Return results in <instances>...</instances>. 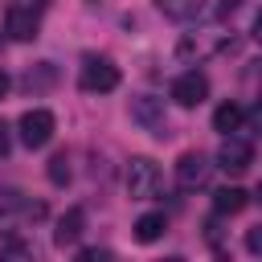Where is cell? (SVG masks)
<instances>
[{
  "mask_svg": "<svg viewBox=\"0 0 262 262\" xmlns=\"http://www.w3.org/2000/svg\"><path fill=\"white\" fill-rule=\"evenodd\" d=\"M78 86L86 94H106L119 86V66L111 57H98V53H86L82 57V70H78Z\"/></svg>",
  "mask_w": 262,
  "mask_h": 262,
  "instance_id": "obj_1",
  "label": "cell"
},
{
  "mask_svg": "<svg viewBox=\"0 0 262 262\" xmlns=\"http://www.w3.org/2000/svg\"><path fill=\"white\" fill-rule=\"evenodd\" d=\"M160 184H164V176H160L156 160L135 156V160L127 164V192H131L135 201H151V196H160Z\"/></svg>",
  "mask_w": 262,
  "mask_h": 262,
  "instance_id": "obj_2",
  "label": "cell"
},
{
  "mask_svg": "<svg viewBox=\"0 0 262 262\" xmlns=\"http://www.w3.org/2000/svg\"><path fill=\"white\" fill-rule=\"evenodd\" d=\"M131 119H135L147 135H156V139H164V135H168L164 98H156V94H135V98H131Z\"/></svg>",
  "mask_w": 262,
  "mask_h": 262,
  "instance_id": "obj_3",
  "label": "cell"
},
{
  "mask_svg": "<svg viewBox=\"0 0 262 262\" xmlns=\"http://www.w3.org/2000/svg\"><path fill=\"white\" fill-rule=\"evenodd\" d=\"M20 143L25 147H45L49 139H53V127H57V119H53V111H45V106H33V111H25L20 115Z\"/></svg>",
  "mask_w": 262,
  "mask_h": 262,
  "instance_id": "obj_4",
  "label": "cell"
},
{
  "mask_svg": "<svg viewBox=\"0 0 262 262\" xmlns=\"http://www.w3.org/2000/svg\"><path fill=\"white\" fill-rule=\"evenodd\" d=\"M41 217H45V205H41V201H25L16 188H4V192H0V225L41 221Z\"/></svg>",
  "mask_w": 262,
  "mask_h": 262,
  "instance_id": "obj_5",
  "label": "cell"
},
{
  "mask_svg": "<svg viewBox=\"0 0 262 262\" xmlns=\"http://www.w3.org/2000/svg\"><path fill=\"white\" fill-rule=\"evenodd\" d=\"M209 176H213V164H209L201 151H184V156L176 160V184H180L184 192L205 188V184H209Z\"/></svg>",
  "mask_w": 262,
  "mask_h": 262,
  "instance_id": "obj_6",
  "label": "cell"
},
{
  "mask_svg": "<svg viewBox=\"0 0 262 262\" xmlns=\"http://www.w3.org/2000/svg\"><path fill=\"white\" fill-rule=\"evenodd\" d=\"M37 29H41V12H37L33 4H12V8H8V16H4V33H8L12 41H33Z\"/></svg>",
  "mask_w": 262,
  "mask_h": 262,
  "instance_id": "obj_7",
  "label": "cell"
},
{
  "mask_svg": "<svg viewBox=\"0 0 262 262\" xmlns=\"http://www.w3.org/2000/svg\"><path fill=\"white\" fill-rule=\"evenodd\" d=\"M254 164V147H250V139H242V135H225V143L217 147V168H225V172H246Z\"/></svg>",
  "mask_w": 262,
  "mask_h": 262,
  "instance_id": "obj_8",
  "label": "cell"
},
{
  "mask_svg": "<svg viewBox=\"0 0 262 262\" xmlns=\"http://www.w3.org/2000/svg\"><path fill=\"white\" fill-rule=\"evenodd\" d=\"M205 98H209V78H205V74L188 70V74H180V78L172 82V102H176V106H201Z\"/></svg>",
  "mask_w": 262,
  "mask_h": 262,
  "instance_id": "obj_9",
  "label": "cell"
},
{
  "mask_svg": "<svg viewBox=\"0 0 262 262\" xmlns=\"http://www.w3.org/2000/svg\"><path fill=\"white\" fill-rule=\"evenodd\" d=\"M82 229H86V213L74 205V209H66L61 213V221H57V229H53V246H74L78 237H82Z\"/></svg>",
  "mask_w": 262,
  "mask_h": 262,
  "instance_id": "obj_10",
  "label": "cell"
},
{
  "mask_svg": "<svg viewBox=\"0 0 262 262\" xmlns=\"http://www.w3.org/2000/svg\"><path fill=\"white\" fill-rule=\"evenodd\" d=\"M0 262H37V246L29 237H4L0 242Z\"/></svg>",
  "mask_w": 262,
  "mask_h": 262,
  "instance_id": "obj_11",
  "label": "cell"
},
{
  "mask_svg": "<svg viewBox=\"0 0 262 262\" xmlns=\"http://www.w3.org/2000/svg\"><path fill=\"white\" fill-rule=\"evenodd\" d=\"M156 8L168 20H192V16L205 12V0H156Z\"/></svg>",
  "mask_w": 262,
  "mask_h": 262,
  "instance_id": "obj_12",
  "label": "cell"
},
{
  "mask_svg": "<svg viewBox=\"0 0 262 262\" xmlns=\"http://www.w3.org/2000/svg\"><path fill=\"white\" fill-rule=\"evenodd\" d=\"M164 229H168L164 213H143V217L135 221V229H131V233H135V242H143V246H147V242H160V237H164Z\"/></svg>",
  "mask_w": 262,
  "mask_h": 262,
  "instance_id": "obj_13",
  "label": "cell"
},
{
  "mask_svg": "<svg viewBox=\"0 0 262 262\" xmlns=\"http://www.w3.org/2000/svg\"><path fill=\"white\" fill-rule=\"evenodd\" d=\"M246 205H250V192H246V188H233V184H229V188H221V192L213 196V209H217V213H229V217H233V213H242Z\"/></svg>",
  "mask_w": 262,
  "mask_h": 262,
  "instance_id": "obj_14",
  "label": "cell"
},
{
  "mask_svg": "<svg viewBox=\"0 0 262 262\" xmlns=\"http://www.w3.org/2000/svg\"><path fill=\"white\" fill-rule=\"evenodd\" d=\"M242 119H246V111H242L237 102H221V106L213 111V127H217L221 135H229V131H237V127H242Z\"/></svg>",
  "mask_w": 262,
  "mask_h": 262,
  "instance_id": "obj_15",
  "label": "cell"
},
{
  "mask_svg": "<svg viewBox=\"0 0 262 262\" xmlns=\"http://www.w3.org/2000/svg\"><path fill=\"white\" fill-rule=\"evenodd\" d=\"M45 176H49V184H57V188H61V184L70 180V156H66V151H57V156L49 160V168H45Z\"/></svg>",
  "mask_w": 262,
  "mask_h": 262,
  "instance_id": "obj_16",
  "label": "cell"
},
{
  "mask_svg": "<svg viewBox=\"0 0 262 262\" xmlns=\"http://www.w3.org/2000/svg\"><path fill=\"white\" fill-rule=\"evenodd\" d=\"M74 262H111V250H102V246H86V250L74 254Z\"/></svg>",
  "mask_w": 262,
  "mask_h": 262,
  "instance_id": "obj_17",
  "label": "cell"
},
{
  "mask_svg": "<svg viewBox=\"0 0 262 262\" xmlns=\"http://www.w3.org/2000/svg\"><path fill=\"white\" fill-rule=\"evenodd\" d=\"M246 250H250L254 258H262V225H254V229L246 233Z\"/></svg>",
  "mask_w": 262,
  "mask_h": 262,
  "instance_id": "obj_18",
  "label": "cell"
},
{
  "mask_svg": "<svg viewBox=\"0 0 262 262\" xmlns=\"http://www.w3.org/2000/svg\"><path fill=\"white\" fill-rule=\"evenodd\" d=\"M45 82H53V70H49V61L41 66V74H33V70H29V78H25V86H45Z\"/></svg>",
  "mask_w": 262,
  "mask_h": 262,
  "instance_id": "obj_19",
  "label": "cell"
},
{
  "mask_svg": "<svg viewBox=\"0 0 262 262\" xmlns=\"http://www.w3.org/2000/svg\"><path fill=\"white\" fill-rule=\"evenodd\" d=\"M8 147H12V139H8V127H4V123H0V160H4V156H8Z\"/></svg>",
  "mask_w": 262,
  "mask_h": 262,
  "instance_id": "obj_20",
  "label": "cell"
},
{
  "mask_svg": "<svg viewBox=\"0 0 262 262\" xmlns=\"http://www.w3.org/2000/svg\"><path fill=\"white\" fill-rule=\"evenodd\" d=\"M250 123H254V131H262V102L250 111Z\"/></svg>",
  "mask_w": 262,
  "mask_h": 262,
  "instance_id": "obj_21",
  "label": "cell"
},
{
  "mask_svg": "<svg viewBox=\"0 0 262 262\" xmlns=\"http://www.w3.org/2000/svg\"><path fill=\"white\" fill-rule=\"evenodd\" d=\"M8 86H12V82H8V74H4V70H0V98H4V94H8Z\"/></svg>",
  "mask_w": 262,
  "mask_h": 262,
  "instance_id": "obj_22",
  "label": "cell"
},
{
  "mask_svg": "<svg viewBox=\"0 0 262 262\" xmlns=\"http://www.w3.org/2000/svg\"><path fill=\"white\" fill-rule=\"evenodd\" d=\"M254 37L262 41V8H258V16H254Z\"/></svg>",
  "mask_w": 262,
  "mask_h": 262,
  "instance_id": "obj_23",
  "label": "cell"
},
{
  "mask_svg": "<svg viewBox=\"0 0 262 262\" xmlns=\"http://www.w3.org/2000/svg\"><path fill=\"white\" fill-rule=\"evenodd\" d=\"M237 8V0H221V12H233Z\"/></svg>",
  "mask_w": 262,
  "mask_h": 262,
  "instance_id": "obj_24",
  "label": "cell"
},
{
  "mask_svg": "<svg viewBox=\"0 0 262 262\" xmlns=\"http://www.w3.org/2000/svg\"><path fill=\"white\" fill-rule=\"evenodd\" d=\"M160 262H184V258H160Z\"/></svg>",
  "mask_w": 262,
  "mask_h": 262,
  "instance_id": "obj_25",
  "label": "cell"
},
{
  "mask_svg": "<svg viewBox=\"0 0 262 262\" xmlns=\"http://www.w3.org/2000/svg\"><path fill=\"white\" fill-rule=\"evenodd\" d=\"M258 201H262V180H258Z\"/></svg>",
  "mask_w": 262,
  "mask_h": 262,
  "instance_id": "obj_26",
  "label": "cell"
}]
</instances>
